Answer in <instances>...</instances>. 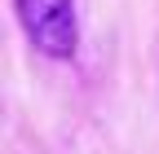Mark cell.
Masks as SVG:
<instances>
[{
    "instance_id": "1",
    "label": "cell",
    "mask_w": 159,
    "mask_h": 154,
    "mask_svg": "<svg viewBox=\"0 0 159 154\" xmlns=\"http://www.w3.org/2000/svg\"><path fill=\"white\" fill-rule=\"evenodd\" d=\"M18 27L35 53L53 62H71L80 53V13L75 0H13Z\"/></svg>"
}]
</instances>
